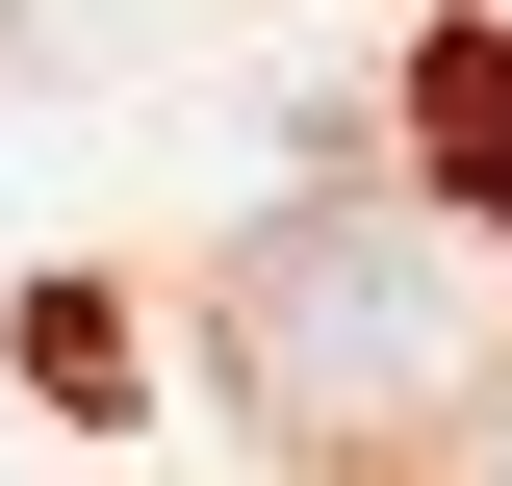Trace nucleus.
Listing matches in <instances>:
<instances>
[{"mask_svg": "<svg viewBox=\"0 0 512 486\" xmlns=\"http://www.w3.org/2000/svg\"><path fill=\"white\" fill-rule=\"evenodd\" d=\"M231 359H256V410L282 435H461L487 410V359H512V307H487V256L461 231H410V205H282V231L231 256Z\"/></svg>", "mask_w": 512, "mask_h": 486, "instance_id": "f257e3e1", "label": "nucleus"}, {"mask_svg": "<svg viewBox=\"0 0 512 486\" xmlns=\"http://www.w3.org/2000/svg\"><path fill=\"white\" fill-rule=\"evenodd\" d=\"M436 154H461V205L512 231V26H461V52H436Z\"/></svg>", "mask_w": 512, "mask_h": 486, "instance_id": "f03ea898", "label": "nucleus"}]
</instances>
